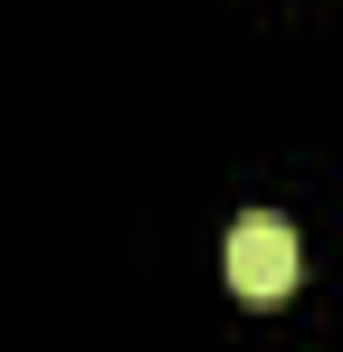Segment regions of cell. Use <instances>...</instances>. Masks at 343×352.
Wrapping results in <instances>:
<instances>
[{
  "instance_id": "cell-1",
  "label": "cell",
  "mask_w": 343,
  "mask_h": 352,
  "mask_svg": "<svg viewBox=\"0 0 343 352\" xmlns=\"http://www.w3.org/2000/svg\"><path fill=\"white\" fill-rule=\"evenodd\" d=\"M295 229L286 219H238L229 229V248H220V267H229V286H238V305H277L286 286H295Z\"/></svg>"
}]
</instances>
